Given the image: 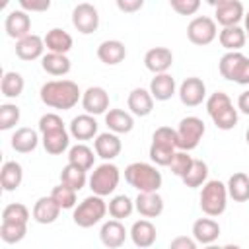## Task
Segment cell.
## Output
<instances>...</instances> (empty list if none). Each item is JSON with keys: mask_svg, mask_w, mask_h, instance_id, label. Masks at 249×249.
I'll return each mask as SVG.
<instances>
[{"mask_svg": "<svg viewBox=\"0 0 249 249\" xmlns=\"http://www.w3.org/2000/svg\"><path fill=\"white\" fill-rule=\"evenodd\" d=\"M169 249H198V247H196V241H195L193 237L177 235V237H173V239H171Z\"/></svg>", "mask_w": 249, "mask_h": 249, "instance_id": "c3c4849f", "label": "cell"}, {"mask_svg": "<svg viewBox=\"0 0 249 249\" xmlns=\"http://www.w3.org/2000/svg\"><path fill=\"white\" fill-rule=\"evenodd\" d=\"M126 105H128V109H130L132 115H136V117H148L152 113V109H154V97H152L150 89L134 88L128 93Z\"/></svg>", "mask_w": 249, "mask_h": 249, "instance_id": "603a6c76", "label": "cell"}, {"mask_svg": "<svg viewBox=\"0 0 249 249\" xmlns=\"http://www.w3.org/2000/svg\"><path fill=\"white\" fill-rule=\"evenodd\" d=\"M206 177H208V165H206V161H202V160H193L191 169L187 171V175H185L181 181L185 183V187L196 189V187H202V185L206 183Z\"/></svg>", "mask_w": 249, "mask_h": 249, "instance_id": "f35d334b", "label": "cell"}, {"mask_svg": "<svg viewBox=\"0 0 249 249\" xmlns=\"http://www.w3.org/2000/svg\"><path fill=\"white\" fill-rule=\"evenodd\" d=\"M198 204H200V210L210 218H216V216L224 214V210L228 206V187L218 179L206 181L202 185Z\"/></svg>", "mask_w": 249, "mask_h": 249, "instance_id": "8992f818", "label": "cell"}, {"mask_svg": "<svg viewBox=\"0 0 249 249\" xmlns=\"http://www.w3.org/2000/svg\"><path fill=\"white\" fill-rule=\"evenodd\" d=\"M204 249H222V247H218V245H214V243H212V245H206Z\"/></svg>", "mask_w": 249, "mask_h": 249, "instance_id": "db71d44e", "label": "cell"}, {"mask_svg": "<svg viewBox=\"0 0 249 249\" xmlns=\"http://www.w3.org/2000/svg\"><path fill=\"white\" fill-rule=\"evenodd\" d=\"M222 249H241L239 245H233V243H228V245H224Z\"/></svg>", "mask_w": 249, "mask_h": 249, "instance_id": "f5cc1de1", "label": "cell"}, {"mask_svg": "<svg viewBox=\"0 0 249 249\" xmlns=\"http://www.w3.org/2000/svg\"><path fill=\"white\" fill-rule=\"evenodd\" d=\"M193 160H195V158H191V156H189V152H181V150H179V152L173 156L171 163H169V167H171V173L183 179V177L187 175V171L191 169V165H193Z\"/></svg>", "mask_w": 249, "mask_h": 249, "instance_id": "f6af8a7d", "label": "cell"}, {"mask_svg": "<svg viewBox=\"0 0 249 249\" xmlns=\"http://www.w3.org/2000/svg\"><path fill=\"white\" fill-rule=\"evenodd\" d=\"M21 181H23V167L14 160L4 161V165L0 169V185H2V189L6 193H12L21 185Z\"/></svg>", "mask_w": 249, "mask_h": 249, "instance_id": "4dcf8cb0", "label": "cell"}, {"mask_svg": "<svg viewBox=\"0 0 249 249\" xmlns=\"http://www.w3.org/2000/svg\"><path fill=\"white\" fill-rule=\"evenodd\" d=\"M175 78L171 74H156L150 82V93L156 101H167L175 95Z\"/></svg>", "mask_w": 249, "mask_h": 249, "instance_id": "83f0119b", "label": "cell"}, {"mask_svg": "<svg viewBox=\"0 0 249 249\" xmlns=\"http://www.w3.org/2000/svg\"><path fill=\"white\" fill-rule=\"evenodd\" d=\"M97 121L84 113V115H78L70 121V134L76 138V140H89L93 136H97Z\"/></svg>", "mask_w": 249, "mask_h": 249, "instance_id": "f1b7e54d", "label": "cell"}, {"mask_svg": "<svg viewBox=\"0 0 249 249\" xmlns=\"http://www.w3.org/2000/svg\"><path fill=\"white\" fill-rule=\"evenodd\" d=\"M19 123V107L14 103L0 105V130H10Z\"/></svg>", "mask_w": 249, "mask_h": 249, "instance_id": "ee69618b", "label": "cell"}, {"mask_svg": "<svg viewBox=\"0 0 249 249\" xmlns=\"http://www.w3.org/2000/svg\"><path fill=\"white\" fill-rule=\"evenodd\" d=\"M4 29L8 33V37L19 41L27 35H31V18L27 12L23 10H12L8 16H6V21H4Z\"/></svg>", "mask_w": 249, "mask_h": 249, "instance_id": "2e32d148", "label": "cell"}, {"mask_svg": "<svg viewBox=\"0 0 249 249\" xmlns=\"http://www.w3.org/2000/svg\"><path fill=\"white\" fill-rule=\"evenodd\" d=\"M25 88V82H23V76L19 72H6L2 76V82H0V89H2V95L8 97V99H14V97H19L21 91Z\"/></svg>", "mask_w": 249, "mask_h": 249, "instance_id": "74e56055", "label": "cell"}, {"mask_svg": "<svg viewBox=\"0 0 249 249\" xmlns=\"http://www.w3.org/2000/svg\"><path fill=\"white\" fill-rule=\"evenodd\" d=\"M29 220V208L21 202H12L6 204L2 210V222H12V224H27Z\"/></svg>", "mask_w": 249, "mask_h": 249, "instance_id": "b9f144b4", "label": "cell"}, {"mask_svg": "<svg viewBox=\"0 0 249 249\" xmlns=\"http://www.w3.org/2000/svg\"><path fill=\"white\" fill-rule=\"evenodd\" d=\"M212 4L216 8L214 21H218L222 27L239 25V21L245 18V10H243V4L239 0H218Z\"/></svg>", "mask_w": 249, "mask_h": 249, "instance_id": "7c38bea8", "label": "cell"}, {"mask_svg": "<svg viewBox=\"0 0 249 249\" xmlns=\"http://www.w3.org/2000/svg\"><path fill=\"white\" fill-rule=\"evenodd\" d=\"M93 160H95L93 150L86 144H76L68 150V163H72L84 171H89L93 167Z\"/></svg>", "mask_w": 249, "mask_h": 249, "instance_id": "d590c367", "label": "cell"}, {"mask_svg": "<svg viewBox=\"0 0 249 249\" xmlns=\"http://www.w3.org/2000/svg\"><path fill=\"white\" fill-rule=\"evenodd\" d=\"M222 78L247 86L249 84V56L243 53H226L218 62Z\"/></svg>", "mask_w": 249, "mask_h": 249, "instance_id": "9c48e42d", "label": "cell"}, {"mask_svg": "<svg viewBox=\"0 0 249 249\" xmlns=\"http://www.w3.org/2000/svg\"><path fill=\"white\" fill-rule=\"evenodd\" d=\"M60 206L53 200V196H41L37 198V202L33 204V210H31V216L37 224H53L58 214H60Z\"/></svg>", "mask_w": 249, "mask_h": 249, "instance_id": "484cf974", "label": "cell"}, {"mask_svg": "<svg viewBox=\"0 0 249 249\" xmlns=\"http://www.w3.org/2000/svg\"><path fill=\"white\" fill-rule=\"evenodd\" d=\"M39 95H41V101L47 107L62 109V111H68L78 101H82V91H80L78 84L72 82V80H51V82H45L41 86Z\"/></svg>", "mask_w": 249, "mask_h": 249, "instance_id": "6da1fadb", "label": "cell"}, {"mask_svg": "<svg viewBox=\"0 0 249 249\" xmlns=\"http://www.w3.org/2000/svg\"><path fill=\"white\" fill-rule=\"evenodd\" d=\"M128 235H130V239H132V243H134L136 247L148 249V247H152V245L156 243L158 231H156V226H154L150 220L142 218V220H136V222L132 224Z\"/></svg>", "mask_w": 249, "mask_h": 249, "instance_id": "ffe728a7", "label": "cell"}, {"mask_svg": "<svg viewBox=\"0 0 249 249\" xmlns=\"http://www.w3.org/2000/svg\"><path fill=\"white\" fill-rule=\"evenodd\" d=\"M173 64V53L167 47H154L144 54V66L156 74H165Z\"/></svg>", "mask_w": 249, "mask_h": 249, "instance_id": "e0dca14e", "label": "cell"}, {"mask_svg": "<svg viewBox=\"0 0 249 249\" xmlns=\"http://www.w3.org/2000/svg\"><path fill=\"white\" fill-rule=\"evenodd\" d=\"M245 142L249 144V128H247V132H245Z\"/></svg>", "mask_w": 249, "mask_h": 249, "instance_id": "11a10c76", "label": "cell"}, {"mask_svg": "<svg viewBox=\"0 0 249 249\" xmlns=\"http://www.w3.org/2000/svg\"><path fill=\"white\" fill-rule=\"evenodd\" d=\"M126 235H128V231H126V228L121 224V220H109V222H105V224L101 226V230H99V239H101V243H103L105 247H109V249H119V247H123L124 241H126Z\"/></svg>", "mask_w": 249, "mask_h": 249, "instance_id": "d6986e66", "label": "cell"}, {"mask_svg": "<svg viewBox=\"0 0 249 249\" xmlns=\"http://www.w3.org/2000/svg\"><path fill=\"white\" fill-rule=\"evenodd\" d=\"M119 181H121V171H119V167H117L115 163H111V161H105V163L97 165V167L91 171L89 179H88L91 193L97 195V196H107V195H111V193L119 187Z\"/></svg>", "mask_w": 249, "mask_h": 249, "instance_id": "ba28073f", "label": "cell"}, {"mask_svg": "<svg viewBox=\"0 0 249 249\" xmlns=\"http://www.w3.org/2000/svg\"><path fill=\"white\" fill-rule=\"evenodd\" d=\"M204 130H206V126H204L202 119H198L195 115L181 119L179 126L175 128V132H177V148L181 152L195 150L200 144V140L204 136Z\"/></svg>", "mask_w": 249, "mask_h": 249, "instance_id": "30bf717a", "label": "cell"}, {"mask_svg": "<svg viewBox=\"0 0 249 249\" xmlns=\"http://www.w3.org/2000/svg\"><path fill=\"white\" fill-rule=\"evenodd\" d=\"M206 111L220 130H231L237 124V109L233 107L230 95L224 91H214L206 99Z\"/></svg>", "mask_w": 249, "mask_h": 249, "instance_id": "277c9868", "label": "cell"}, {"mask_svg": "<svg viewBox=\"0 0 249 249\" xmlns=\"http://www.w3.org/2000/svg\"><path fill=\"white\" fill-rule=\"evenodd\" d=\"M51 196H53V200H54L62 210L76 208V191L70 189V187H66V185H62V183L56 185V187H53Z\"/></svg>", "mask_w": 249, "mask_h": 249, "instance_id": "60d3db41", "label": "cell"}, {"mask_svg": "<svg viewBox=\"0 0 249 249\" xmlns=\"http://www.w3.org/2000/svg\"><path fill=\"white\" fill-rule=\"evenodd\" d=\"M93 148H95V154H97L101 160L111 161V160H115V158L121 154L123 142H121V138H119L115 132H101V134L95 136Z\"/></svg>", "mask_w": 249, "mask_h": 249, "instance_id": "ac0fdd59", "label": "cell"}, {"mask_svg": "<svg viewBox=\"0 0 249 249\" xmlns=\"http://www.w3.org/2000/svg\"><path fill=\"white\" fill-rule=\"evenodd\" d=\"M228 196L233 198L235 202H245L249 200V175L243 171L233 173L228 179Z\"/></svg>", "mask_w": 249, "mask_h": 249, "instance_id": "e575fe53", "label": "cell"}, {"mask_svg": "<svg viewBox=\"0 0 249 249\" xmlns=\"http://www.w3.org/2000/svg\"><path fill=\"white\" fill-rule=\"evenodd\" d=\"M218 41L228 53H239V49H243L247 41V35H245V29H241L239 25L222 27V31L218 33Z\"/></svg>", "mask_w": 249, "mask_h": 249, "instance_id": "1f68e13d", "label": "cell"}, {"mask_svg": "<svg viewBox=\"0 0 249 249\" xmlns=\"http://www.w3.org/2000/svg\"><path fill=\"white\" fill-rule=\"evenodd\" d=\"M177 132L171 126H160L152 134L150 144V160L156 165H167L171 163L173 156L177 154Z\"/></svg>", "mask_w": 249, "mask_h": 249, "instance_id": "5b68a950", "label": "cell"}, {"mask_svg": "<svg viewBox=\"0 0 249 249\" xmlns=\"http://www.w3.org/2000/svg\"><path fill=\"white\" fill-rule=\"evenodd\" d=\"M27 233V224H12L2 222L0 226V237L4 243H19Z\"/></svg>", "mask_w": 249, "mask_h": 249, "instance_id": "7bdbcfd3", "label": "cell"}, {"mask_svg": "<svg viewBox=\"0 0 249 249\" xmlns=\"http://www.w3.org/2000/svg\"><path fill=\"white\" fill-rule=\"evenodd\" d=\"M220 235V224L212 218H198L193 224V239L202 245H212Z\"/></svg>", "mask_w": 249, "mask_h": 249, "instance_id": "d4e9b609", "label": "cell"}, {"mask_svg": "<svg viewBox=\"0 0 249 249\" xmlns=\"http://www.w3.org/2000/svg\"><path fill=\"white\" fill-rule=\"evenodd\" d=\"M19 8L23 12H47L51 8V0H19Z\"/></svg>", "mask_w": 249, "mask_h": 249, "instance_id": "7dc6e473", "label": "cell"}, {"mask_svg": "<svg viewBox=\"0 0 249 249\" xmlns=\"http://www.w3.org/2000/svg\"><path fill=\"white\" fill-rule=\"evenodd\" d=\"M105 214H107V202L103 200V196L91 195V196H86L74 208L72 220L80 228H91V226L99 224L105 218Z\"/></svg>", "mask_w": 249, "mask_h": 249, "instance_id": "52a82bcc", "label": "cell"}, {"mask_svg": "<svg viewBox=\"0 0 249 249\" xmlns=\"http://www.w3.org/2000/svg\"><path fill=\"white\" fill-rule=\"evenodd\" d=\"M105 124L115 134H126L134 128V119L130 113L123 109H109L105 113Z\"/></svg>", "mask_w": 249, "mask_h": 249, "instance_id": "f546056e", "label": "cell"}, {"mask_svg": "<svg viewBox=\"0 0 249 249\" xmlns=\"http://www.w3.org/2000/svg\"><path fill=\"white\" fill-rule=\"evenodd\" d=\"M12 148L16 150V152H19V154H29V152H33L35 148H37V144H39V134L33 130V128H29V126H21V128H18L14 134H12Z\"/></svg>", "mask_w": 249, "mask_h": 249, "instance_id": "d6a6232c", "label": "cell"}, {"mask_svg": "<svg viewBox=\"0 0 249 249\" xmlns=\"http://www.w3.org/2000/svg\"><path fill=\"white\" fill-rule=\"evenodd\" d=\"M142 6H144V0H117V8L121 12H126V14L142 10Z\"/></svg>", "mask_w": 249, "mask_h": 249, "instance_id": "681fc988", "label": "cell"}, {"mask_svg": "<svg viewBox=\"0 0 249 249\" xmlns=\"http://www.w3.org/2000/svg\"><path fill=\"white\" fill-rule=\"evenodd\" d=\"M124 56H126V47L119 39H107L97 47V58L107 66H115L123 62Z\"/></svg>", "mask_w": 249, "mask_h": 249, "instance_id": "7402d4cb", "label": "cell"}, {"mask_svg": "<svg viewBox=\"0 0 249 249\" xmlns=\"http://www.w3.org/2000/svg\"><path fill=\"white\" fill-rule=\"evenodd\" d=\"M82 107L88 115H103L109 109V93L101 86H91L82 93Z\"/></svg>", "mask_w": 249, "mask_h": 249, "instance_id": "9a60e30c", "label": "cell"}, {"mask_svg": "<svg viewBox=\"0 0 249 249\" xmlns=\"http://www.w3.org/2000/svg\"><path fill=\"white\" fill-rule=\"evenodd\" d=\"M237 109L243 115H249V89L243 91V93H239V97H237Z\"/></svg>", "mask_w": 249, "mask_h": 249, "instance_id": "f907efd6", "label": "cell"}, {"mask_svg": "<svg viewBox=\"0 0 249 249\" xmlns=\"http://www.w3.org/2000/svg\"><path fill=\"white\" fill-rule=\"evenodd\" d=\"M72 25L82 33V35H89L93 31H97L99 27V14L97 8L89 2H82L72 10Z\"/></svg>", "mask_w": 249, "mask_h": 249, "instance_id": "4fadbf2b", "label": "cell"}, {"mask_svg": "<svg viewBox=\"0 0 249 249\" xmlns=\"http://www.w3.org/2000/svg\"><path fill=\"white\" fill-rule=\"evenodd\" d=\"M218 35V27H216V21L208 16H196L189 21L187 25V37L193 45H210Z\"/></svg>", "mask_w": 249, "mask_h": 249, "instance_id": "8fae6325", "label": "cell"}, {"mask_svg": "<svg viewBox=\"0 0 249 249\" xmlns=\"http://www.w3.org/2000/svg\"><path fill=\"white\" fill-rule=\"evenodd\" d=\"M134 208L146 220L158 218L163 212V198L158 193H138V196L134 200Z\"/></svg>", "mask_w": 249, "mask_h": 249, "instance_id": "cb8c5ba5", "label": "cell"}, {"mask_svg": "<svg viewBox=\"0 0 249 249\" xmlns=\"http://www.w3.org/2000/svg\"><path fill=\"white\" fill-rule=\"evenodd\" d=\"M45 39L31 33L19 41H16V54L21 60H35V58H43V51H45Z\"/></svg>", "mask_w": 249, "mask_h": 249, "instance_id": "44dd1931", "label": "cell"}, {"mask_svg": "<svg viewBox=\"0 0 249 249\" xmlns=\"http://www.w3.org/2000/svg\"><path fill=\"white\" fill-rule=\"evenodd\" d=\"M43 39H45L47 51H49V53H56V54H66V53L72 49V45H74L70 33H66V31L60 29V27L49 29Z\"/></svg>", "mask_w": 249, "mask_h": 249, "instance_id": "4316f807", "label": "cell"}, {"mask_svg": "<svg viewBox=\"0 0 249 249\" xmlns=\"http://www.w3.org/2000/svg\"><path fill=\"white\" fill-rule=\"evenodd\" d=\"M60 183L66 185V187H70V189H74V191L78 193L80 189L86 187L88 175H86L84 169H80V167H76V165H72V163H66V165L62 167V171H60Z\"/></svg>", "mask_w": 249, "mask_h": 249, "instance_id": "8d00e7d4", "label": "cell"}, {"mask_svg": "<svg viewBox=\"0 0 249 249\" xmlns=\"http://www.w3.org/2000/svg\"><path fill=\"white\" fill-rule=\"evenodd\" d=\"M124 181L138 193H158L161 187V173L152 163L134 161L124 167Z\"/></svg>", "mask_w": 249, "mask_h": 249, "instance_id": "3957f363", "label": "cell"}, {"mask_svg": "<svg viewBox=\"0 0 249 249\" xmlns=\"http://www.w3.org/2000/svg\"><path fill=\"white\" fill-rule=\"evenodd\" d=\"M107 210L109 214L113 216V220H123V218H128L134 210V202L126 196V195H117L109 200L107 204Z\"/></svg>", "mask_w": 249, "mask_h": 249, "instance_id": "ab89813d", "label": "cell"}, {"mask_svg": "<svg viewBox=\"0 0 249 249\" xmlns=\"http://www.w3.org/2000/svg\"><path fill=\"white\" fill-rule=\"evenodd\" d=\"M169 6L181 16H193L200 8V2L198 0H169Z\"/></svg>", "mask_w": 249, "mask_h": 249, "instance_id": "bcb514c9", "label": "cell"}, {"mask_svg": "<svg viewBox=\"0 0 249 249\" xmlns=\"http://www.w3.org/2000/svg\"><path fill=\"white\" fill-rule=\"evenodd\" d=\"M179 99L187 107L200 105L206 99V84L200 78H196V76L185 78L181 82V86H179Z\"/></svg>", "mask_w": 249, "mask_h": 249, "instance_id": "5bb4252c", "label": "cell"}, {"mask_svg": "<svg viewBox=\"0 0 249 249\" xmlns=\"http://www.w3.org/2000/svg\"><path fill=\"white\" fill-rule=\"evenodd\" d=\"M243 21H245V35H247V39H249V12L245 14V18H243Z\"/></svg>", "mask_w": 249, "mask_h": 249, "instance_id": "816d5d0a", "label": "cell"}, {"mask_svg": "<svg viewBox=\"0 0 249 249\" xmlns=\"http://www.w3.org/2000/svg\"><path fill=\"white\" fill-rule=\"evenodd\" d=\"M41 68L51 74V76H66L72 68V62L66 54H56V53H47L41 58Z\"/></svg>", "mask_w": 249, "mask_h": 249, "instance_id": "836d02e7", "label": "cell"}, {"mask_svg": "<svg viewBox=\"0 0 249 249\" xmlns=\"http://www.w3.org/2000/svg\"><path fill=\"white\" fill-rule=\"evenodd\" d=\"M39 132L43 134V148L51 156L62 154L70 144V132L66 130L62 119L56 113H45L39 119Z\"/></svg>", "mask_w": 249, "mask_h": 249, "instance_id": "7a4b0ae2", "label": "cell"}]
</instances>
